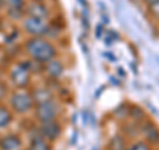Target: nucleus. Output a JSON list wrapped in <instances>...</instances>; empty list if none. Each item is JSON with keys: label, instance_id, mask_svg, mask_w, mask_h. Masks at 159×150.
<instances>
[{"label": "nucleus", "instance_id": "obj_11", "mask_svg": "<svg viewBox=\"0 0 159 150\" xmlns=\"http://www.w3.org/2000/svg\"><path fill=\"white\" fill-rule=\"evenodd\" d=\"M27 150H52V146L51 142H48L40 134H37V136L31 138V142H29Z\"/></svg>", "mask_w": 159, "mask_h": 150}, {"label": "nucleus", "instance_id": "obj_25", "mask_svg": "<svg viewBox=\"0 0 159 150\" xmlns=\"http://www.w3.org/2000/svg\"><path fill=\"white\" fill-rule=\"evenodd\" d=\"M118 72H119V74H121V77H123V76H125V72H123V71H122V69H121V68H119V69H118Z\"/></svg>", "mask_w": 159, "mask_h": 150}, {"label": "nucleus", "instance_id": "obj_2", "mask_svg": "<svg viewBox=\"0 0 159 150\" xmlns=\"http://www.w3.org/2000/svg\"><path fill=\"white\" fill-rule=\"evenodd\" d=\"M34 100L32 92L27 89H16L9 96V109L16 114H27L34 109Z\"/></svg>", "mask_w": 159, "mask_h": 150}, {"label": "nucleus", "instance_id": "obj_18", "mask_svg": "<svg viewBox=\"0 0 159 150\" xmlns=\"http://www.w3.org/2000/svg\"><path fill=\"white\" fill-rule=\"evenodd\" d=\"M114 114H116L117 118H119V120H125L126 117H129V108L126 105H121V106H118L116 109Z\"/></svg>", "mask_w": 159, "mask_h": 150}, {"label": "nucleus", "instance_id": "obj_4", "mask_svg": "<svg viewBox=\"0 0 159 150\" xmlns=\"http://www.w3.org/2000/svg\"><path fill=\"white\" fill-rule=\"evenodd\" d=\"M21 27L24 29V32L28 33L31 37H37V36H43L45 37L49 29V24L43 19L34 17V16H25L23 19Z\"/></svg>", "mask_w": 159, "mask_h": 150}, {"label": "nucleus", "instance_id": "obj_3", "mask_svg": "<svg viewBox=\"0 0 159 150\" xmlns=\"http://www.w3.org/2000/svg\"><path fill=\"white\" fill-rule=\"evenodd\" d=\"M58 114H60V105L54 98L45 102H40L34 106V117H36V120L40 124L48 121H56Z\"/></svg>", "mask_w": 159, "mask_h": 150}, {"label": "nucleus", "instance_id": "obj_26", "mask_svg": "<svg viewBox=\"0 0 159 150\" xmlns=\"http://www.w3.org/2000/svg\"><path fill=\"white\" fill-rule=\"evenodd\" d=\"M2 77H3V71H2V68H0V81H2Z\"/></svg>", "mask_w": 159, "mask_h": 150}, {"label": "nucleus", "instance_id": "obj_1", "mask_svg": "<svg viewBox=\"0 0 159 150\" xmlns=\"http://www.w3.org/2000/svg\"><path fill=\"white\" fill-rule=\"evenodd\" d=\"M24 49L28 57L37 64H47L57 59V48L51 40L43 36L29 37L24 44Z\"/></svg>", "mask_w": 159, "mask_h": 150}, {"label": "nucleus", "instance_id": "obj_6", "mask_svg": "<svg viewBox=\"0 0 159 150\" xmlns=\"http://www.w3.org/2000/svg\"><path fill=\"white\" fill-rule=\"evenodd\" d=\"M62 126L57 120L56 121H48V122H41L37 128L39 134L48 142H54L57 141L58 137L61 136Z\"/></svg>", "mask_w": 159, "mask_h": 150}, {"label": "nucleus", "instance_id": "obj_15", "mask_svg": "<svg viewBox=\"0 0 159 150\" xmlns=\"http://www.w3.org/2000/svg\"><path fill=\"white\" fill-rule=\"evenodd\" d=\"M123 133H125L127 137L138 136V134H141V132H139V125H137V122H134V121L126 122L123 125Z\"/></svg>", "mask_w": 159, "mask_h": 150}, {"label": "nucleus", "instance_id": "obj_24", "mask_svg": "<svg viewBox=\"0 0 159 150\" xmlns=\"http://www.w3.org/2000/svg\"><path fill=\"white\" fill-rule=\"evenodd\" d=\"M145 2L148 4V6H152V4H155V3H158L159 0H145Z\"/></svg>", "mask_w": 159, "mask_h": 150}, {"label": "nucleus", "instance_id": "obj_20", "mask_svg": "<svg viewBox=\"0 0 159 150\" xmlns=\"http://www.w3.org/2000/svg\"><path fill=\"white\" fill-rule=\"evenodd\" d=\"M150 9H151V13L154 15V16L159 19V2L152 4V6H150Z\"/></svg>", "mask_w": 159, "mask_h": 150}, {"label": "nucleus", "instance_id": "obj_14", "mask_svg": "<svg viewBox=\"0 0 159 150\" xmlns=\"http://www.w3.org/2000/svg\"><path fill=\"white\" fill-rule=\"evenodd\" d=\"M129 116L131 117V120L134 122H143L146 121L145 120V110L139 106H131L129 108Z\"/></svg>", "mask_w": 159, "mask_h": 150}, {"label": "nucleus", "instance_id": "obj_23", "mask_svg": "<svg viewBox=\"0 0 159 150\" xmlns=\"http://www.w3.org/2000/svg\"><path fill=\"white\" fill-rule=\"evenodd\" d=\"M105 57H107L109 60H111V61H116V57L113 56V53H105Z\"/></svg>", "mask_w": 159, "mask_h": 150}, {"label": "nucleus", "instance_id": "obj_10", "mask_svg": "<svg viewBox=\"0 0 159 150\" xmlns=\"http://www.w3.org/2000/svg\"><path fill=\"white\" fill-rule=\"evenodd\" d=\"M28 15L29 16H34V17L45 20L49 16V9L47 8L45 4H43L41 2H33L32 4H29V7H28Z\"/></svg>", "mask_w": 159, "mask_h": 150}, {"label": "nucleus", "instance_id": "obj_7", "mask_svg": "<svg viewBox=\"0 0 159 150\" xmlns=\"http://www.w3.org/2000/svg\"><path fill=\"white\" fill-rule=\"evenodd\" d=\"M139 132L145 138L148 145H158L159 143V129L150 121H143L139 124Z\"/></svg>", "mask_w": 159, "mask_h": 150}, {"label": "nucleus", "instance_id": "obj_16", "mask_svg": "<svg viewBox=\"0 0 159 150\" xmlns=\"http://www.w3.org/2000/svg\"><path fill=\"white\" fill-rule=\"evenodd\" d=\"M109 149L110 150H126L127 146H126V142L121 136H117L114 137L110 143H109Z\"/></svg>", "mask_w": 159, "mask_h": 150}, {"label": "nucleus", "instance_id": "obj_22", "mask_svg": "<svg viewBox=\"0 0 159 150\" xmlns=\"http://www.w3.org/2000/svg\"><path fill=\"white\" fill-rule=\"evenodd\" d=\"M102 31H103V27L101 26V24H98V26H97V29H96V36L97 37H101V35H102Z\"/></svg>", "mask_w": 159, "mask_h": 150}, {"label": "nucleus", "instance_id": "obj_5", "mask_svg": "<svg viewBox=\"0 0 159 150\" xmlns=\"http://www.w3.org/2000/svg\"><path fill=\"white\" fill-rule=\"evenodd\" d=\"M9 80L16 89H25L29 84V71L23 65V63L13 64L9 69Z\"/></svg>", "mask_w": 159, "mask_h": 150}, {"label": "nucleus", "instance_id": "obj_9", "mask_svg": "<svg viewBox=\"0 0 159 150\" xmlns=\"http://www.w3.org/2000/svg\"><path fill=\"white\" fill-rule=\"evenodd\" d=\"M45 72H47L49 78L58 80L60 77H62L64 72H65V67H64L61 60L53 59L52 61H49V63L45 64Z\"/></svg>", "mask_w": 159, "mask_h": 150}, {"label": "nucleus", "instance_id": "obj_12", "mask_svg": "<svg viewBox=\"0 0 159 150\" xmlns=\"http://www.w3.org/2000/svg\"><path fill=\"white\" fill-rule=\"evenodd\" d=\"M13 121V112L9 108L0 105V130L7 129Z\"/></svg>", "mask_w": 159, "mask_h": 150}, {"label": "nucleus", "instance_id": "obj_13", "mask_svg": "<svg viewBox=\"0 0 159 150\" xmlns=\"http://www.w3.org/2000/svg\"><path fill=\"white\" fill-rule=\"evenodd\" d=\"M32 96H33V100H34L36 104L45 102V101H49V100L53 98V94L48 89V87H41V88L34 89V91L32 92Z\"/></svg>", "mask_w": 159, "mask_h": 150}, {"label": "nucleus", "instance_id": "obj_21", "mask_svg": "<svg viewBox=\"0 0 159 150\" xmlns=\"http://www.w3.org/2000/svg\"><path fill=\"white\" fill-rule=\"evenodd\" d=\"M6 93H7V89H6V87L0 82V101L4 98V96H6Z\"/></svg>", "mask_w": 159, "mask_h": 150}, {"label": "nucleus", "instance_id": "obj_17", "mask_svg": "<svg viewBox=\"0 0 159 150\" xmlns=\"http://www.w3.org/2000/svg\"><path fill=\"white\" fill-rule=\"evenodd\" d=\"M126 150H151V145H148L146 141H135L133 145L127 146Z\"/></svg>", "mask_w": 159, "mask_h": 150}, {"label": "nucleus", "instance_id": "obj_19", "mask_svg": "<svg viewBox=\"0 0 159 150\" xmlns=\"http://www.w3.org/2000/svg\"><path fill=\"white\" fill-rule=\"evenodd\" d=\"M8 4L12 8H21L23 7V0H8Z\"/></svg>", "mask_w": 159, "mask_h": 150}, {"label": "nucleus", "instance_id": "obj_8", "mask_svg": "<svg viewBox=\"0 0 159 150\" xmlns=\"http://www.w3.org/2000/svg\"><path fill=\"white\" fill-rule=\"evenodd\" d=\"M0 150H23V139L16 134H6L0 138Z\"/></svg>", "mask_w": 159, "mask_h": 150}]
</instances>
